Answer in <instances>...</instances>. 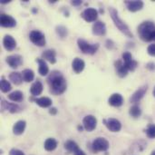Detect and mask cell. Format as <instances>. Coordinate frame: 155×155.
I'll return each mask as SVG.
<instances>
[{"label": "cell", "instance_id": "obj_1", "mask_svg": "<svg viewBox=\"0 0 155 155\" xmlns=\"http://www.w3.org/2000/svg\"><path fill=\"white\" fill-rule=\"evenodd\" d=\"M50 92L54 95H60L66 90L67 84L64 75L58 71H53L47 78Z\"/></svg>", "mask_w": 155, "mask_h": 155}, {"label": "cell", "instance_id": "obj_2", "mask_svg": "<svg viewBox=\"0 0 155 155\" xmlns=\"http://www.w3.org/2000/svg\"><path fill=\"white\" fill-rule=\"evenodd\" d=\"M138 35L144 42L155 41V24L151 21L142 23L138 27Z\"/></svg>", "mask_w": 155, "mask_h": 155}, {"label": "cell", "instance_id": "obj_3", "mask_svg": "<svg viewBox=\"0 0 155 155\" xmlns=\"http://www.w3.org/2000/svg\"><path fill=\"white\" fill-rule=\"evenodd\" d=\"M109 12H110V15H111V17L115 25V26L123 33L125 35H127L128 37H134V35L133 33L131 32L129 26L120 18L119 16V14L117 12V10L114 7H110L109 8Z\"/></svg>", "mask_w": 155, "mask_h": 155}, {"label": "cell", "instance_id": "obj_4", "mask_svg": "<svg viewBox=\"0 0 155 155\" xmlns=\"http://www.w3.org/2000/svg\"><path fill=\"white\" fill-rule=\"evenodd\" d=\"M77 45H78L80 50L85 54H94L99 48V44L91 45L87 41H85L82 38H79L77 40Z\"/></svg>", "mask_w": 155, "mask_h": 155}, {"label": "cell", "instance_id": "obj_5", "mask_svg": "<svg viewBox=\"0 0 155 155\" xmlns=\"http://www.w3.org/2000/svg\"><path fill=\"white\" fill-rule=\"evenodd\" d=\"M29 38L31 42L37 46H44L45 45V36L38 30H33L30 32Z\"/></svg>", "mask_w": 155, "mask_h": 155}, {"label": "cell", "instance_id": "obj_6", "mask_svg": "<svg viewBox=\"0 0 155 155\" xmlns=\"http://www.w3.org/2000/svg\"><path fill=\"white\" fill-rule=\"evenodd\" d=\"M92 146L94 152H105L109 149L110 143L105 138L98 137L93 142Z\"/></svg>", "mask_w": 155, "mask_h": 155}, {"label": "cell", "instance_id": "obj_7", "mask_svg": "<svg viewBox=\"0 0 155 155\" xmlns=\"http://www.w3.org/2000/svg\"><path fill=\"white\" fill-rule=\"evenodd\" d=\"M81 16L83 19H84L88 23L95 22L98 17V12L95 8L89 7L83 11V13L81 14Z\"/></svg>", "mask_w": 155, "mask_h": 155}, {"label": "cell", "instance_id": "obj_8", "mask_svg": "<svg viewBox=\"0 0 155 155\" xmlns=\"http://www.w3.org/2000/svg\"><path fill=\"white\" fill-rule=\"evenodd\" d=\"M104 124L107 127V129L113 133H117L120 132L122 129V124L120 121H118L115 118H108L104 120Z\"/></svg>", "mask_w": 155, "mask_h": 155}, {"label": "cell", "instance_id": "obj_9", "mask_svg": "<svg viewBox=\"0 0 155 155\" xmlns=\"http://www.w3.org/2000/svg\"><path fill=\"white\" fill-rule=\"evenodd\" d=\"M97 124V119L94 115H86L83 120L84 128L87 132H92L95 129Z\"/></svg>", "mask_w": 155, "mask_h": 155}, {"label": "cell", "instance_id": "obj_10", "mask_svg": "<svg viewBox=\"0 0 155 155\" xmlns=\"http://www.w3.org/2000/svg\"><path fill=\"white\" fill-rule=\"evenodd\" d=\"M0 25H1V26L5 27V28H11V27H15L16 25V21L11 15H8L6 14H1Z\"/></svg>", "mask_w": 155, "mask_h": 155}, {"label": "cell", "instance_id": "obj_11", "mask_svg": "<svg viewBox=\"0 0 155 155\" xmlns=\"http://www.w3.org/2000/svg\"><path fill=\"white\" fill-rule=\"evenodd\" d=\"M5 61L10 67L15 69L23 64V57L19 54H12L7 56Z\"/></svg>", "mask_w": 155, "mask_h": 155}, {"label": "cell", "instance_id": "obj_12", "mask_svg": "<svg viewBox=\"0 0 155 155\" xmlns=\"http://www.w3.org/2000/svg\"><path fill=\"white\" fill-rule=\"evenodd\" d=\"M93 34L95 35H104L106 33V25L104 22L102 21H96L94 25H93Z\"/></svg>", "mask_w": 155, "mask_h": 155}, {"label": "cell", "instance_id": "obj_13", "mask_svg": "<svg viewBox=\"0 0 155 155\" xmlns=\"http://www.w3.org/2000/svg\"><path fill=\"white\" fill-rule=\"evenodd\" d=\"M3 45L5 50L7 51H13L16 47V41L15 38L9 35H6L3 38Z\"/></svg>", "mask_w": 155, "mask_h": 155}, {"label": "cell", "instance_id": "obj_14", "mask_svg": "<svg viewBox=\"0 0 155 155\" xmlns=\"http://www.w3.org/2000/svg\"><path fill=\"white\" fill-rule=\"evenodd\" d=\"M147 89H148L147 85H144V86H143V87L139 88V89H138V90H137V91H136V92L132 95V97L130 98L131 103L136 104V103L140 102V101L143 99V97L144 96V94H146Z\"/></svg>", "mask_w": 155, "mask_h": 155}, {"label": "cell", "instance_id": "obj_15", "mask_svg": "<svg viewBox=\"0 0 155 155\" xmlns=\"http://www.w3.org/2000/svg\"><path fill=\"white\" fill-rule=\"evenodd\" d=\"M1 109H2V110H6V111L10 112L11 114L18 113V112H20V110H21V108H20L17 104L7 103V102L5 101V100H1Z\"/></svg>", "mask_w": 155, "mask_h": 155}, {"label": "cell", "instance_id": "obj_16", "mask_svg": "<svg viewBox=\"0 0 155 155\" xmlns=\"http://www.w3.org/2000/svg\"><path fill=\"white\" fill-rule=\"evenodd\" d=\"M108 103L114 107H120L124 104V98L120 94H114L110 96Z\"/></svg>", "mask_w": 155, "mask_h": 155}, {"label": "cell", "instance_id": "obj_17", "mask_svg": "<svg viewBox=\"0 0 155 155\" xmlns=\"http://www.w3.org/2000/svg\"><path fill=\"white\" fill-rule=\"evenodd\" d=\"M125 4H126L128 10L131 12H137L143 7V1H138V0L125 1Z\"/></svg>", "mask_w": 155, "mask_h": 155}, {"label": "cell", "instance_id": "obj_18", "mask_svg": "<svg viewBox=\"0 0 155 155\" xmlns=\"http://www.w3.org/2000/svg\"><path fill=\"white\" fill-rule=\"evenodd\" d=\"M115 65V69H116V72H117V74L120 76V77H125L128 74V69L126 68V66L124 65V63H123V61L121 60H118L115 62L114 64Z\"/></svg>", "mask_w": 155, "mask_h": 155}, {"label": "cell", "instance_id": "obj_19", "mask_svg": "<svg viewBox=\"0 0 155 155\" xmlns=\"http://www.w3.org/2000/svg\"><path fill=\"white\" fill-rule=\"evenodd\" d=\"M42 57H43V59L48 61L51 64H55V62H56V53L54 49L45 50L42 54Z\"/></svg>", "mask_w": 155, "mask_h": 155}, {"label": "cell", "instance_id": "obj_20", "mask_svg": "<svg viewBox=\"0 0 155 155\" xmlns=\"http://www.w3.org/2000/svg\"><path fill=\"white\" fill-rule=\"evenodd\" d=\"M84 66H85L84 62L82 59L78 58V57L74 58V61L72 62V67H73V70H74L76 74H80L81 72H83V71H84Z\"/></svg>", "mask_w": 155, "mask_h": 155}, {"label": "cell", "instance_id": "obj_21", "mask_svg": "<svg viewBox=\"0 0 155 155\" xmlns=\"http://www.w3.org/2000/svg\"><path fill=\"white\" fill-rule=\"evenodd\" d=\"M25 126H26L25 121L21 120V121L16 122V123L14 124V126H13V133H14V134H15V135H20V134H22L25 132Z\"/></svg>", "mask_w": 155, "mask_h": 155}, {"label": "cell", "instance_id": "obj_22", "mask_svg": "<svg viewBox=\"0 0 155 155\" xmlns=\"http://www.w3.org/2000/svg\"><path fill=\"white\" fill-rule=\"evenodd\" d=\"M43 88H44L43 84L40 81H36L32 84V86L30 88V93L33 96L40 95L43 92Z\"/></svg>", "mask_w": 155, "mask_h": 155}, {"label": "cell", "instance_id": "obj_23", "mask_svg": "<svg viewBox=\"0 0 155 155\" xmlns=\"http://www.w3.org/2000/svg\"><path fill=\"white\" fill-rule=\"evenodd\" d=\"M36 62H37L38 64H39V69H38L39 74H40L42 76L47 75L48 73H49V68H48L47 64L45 63V61L44 59L37 58V59H36Z\"/></svg>", "mask_w": 155, "mask_h": 155}, {"label": "cell", "instance_id": "obj_24", "mask_svg": "<svg viewBox=\"0 0 155 155\" xmlns=\"http://www.w3.org/2000/svg\"><path fill=\"white\" fill-rule=\"evenodd\" d=\"M35 102L37 105H39L42 108H47L52 105V100L49 97H41L35 99Z\"/></svg>", "mask_w": 155, "mask_h": 155}, {"label": "cell", "instance_id": "obj_25", "mask_svg": "<svg viewBox=\"0 0 155 155\" xmlns=\"http://www.w3.org/2000/svg\"><path fill=\"white\" fill-rule=\"evenodd\" d=\"M9 79H10V81L14 84H15V85H19V84H22V82H23V75H22V74H20V73H18V72H13V73H11L10 74H9Z\"/></svg>", "mask_w": 155, "mask_h": 155}, {"label": "cell", "instance_id": "obj_26", "mask_svg": "<svg viewBox=\"0 0 155 155\" xmlns=\"http://www.w3.org/2000/svg\"><path fill=\"white\" fill-rule=\"evenodd\" d=\"M56 147H57V142L54 138H48L45 142V149L47 152H52V151L55 150Z\"/></svg>", "mask_w": 155, "mask_h": 155}, {"label": "cell", "instance_id": "obj_27", "mask_svg": "<svg viewBox=\"0 0 155 155\" xmlns=\"http://www.w3.org/2000/svg\"><path fill=\"white\" fill-rule=\"evenodd\" d=\"M8 99L13 101V102H15V103H19L21 101H23L24 99V94L21 91H15L11 94H8Z\"/></svg>", "mask_w": 155, "mask_h": 155}, {"label": "cell", "instance_id": "obj_28", "mask_svg": "<svg viewBox=\"0 0 155 155\" xmlns=\"http://www.w3.org/2000/svg\"><path fill=\"white\" fill-rule=\"evenodd\" d=\"M64 148L69 152V153H72L73 154L79 150V147L77 145V143L74 141H71V140H68L64 143Z\"/></svg>", "mask_w": 155, "mask_h": 155}, {"label": "cell", "instance_id": "obj_29", "mask_svg": "<svg viewBox=\"0 0 155 155\" xmlns=\"http://www.w3.org/2000/svg\"><path fill=\"white\" fill-rule=\"evenodd\" d=\"M22 75H23V79L25 82L26 83H30L34 80L35 78V74L32 70L30 69H25L23 72H22Z\"/></svg>", "mask_w": 155, "mask_h": 155}, {"label": "cell", "instance_id": "obj_30", "mask_svg": "<svg viewBox=\"0 0 155 155\" xmlns=\"http://www.w3.org/2000/svg\"><path fill=\"white\" fill-rule=\"evenodd\" d=\"M0 88H1V91L5 94V93H8L12 89V86H11V84L7 80L2 77L1 82H0Z\"/></svg>", "mask_w": 155, "mask_h": 155}, {"label": "cell", "instance_id": "obj_31", "mask_svg": "<svg viewBox=\"0 0 155 155\" xmlns=\"http://www.w3.org/2000/svg\"><path fill=\"white\" fill-rule=\"evenodd\" d=\"M124 65L126 66V68L129 71H134L138 65V63L135 60H134L133 58L128 59V60H124Z\"/></svg>", "mask_w": 155, "mask_h": 155}, {"label": "cell", "instance_id": "obj_32", "mask_svg": "<svg viewBox=\"0 0 155 155\" xmlns=\"http://www.w3.org/2000/svg\"><path fill=\"white\" fill-rule=\"evenodd\" d=\"M129 114H130V115H131L132 117H134V118H138V117L141 116L142 111H141V109H140V107H139L138 105H134V106L131 107V109H130V111H129Z\"/></svg>", "mask_w": 155, "mask_h": 155}, {"label": "cell", "instance_id": "obj_33", "mask_svg": "<svg viewBox=\"0 0 155 155\" xmlns=\"http://www.w3.org/2000/svg\"><path fill=\"white\" fill-rule=\"evenodd\" d=\"M146 135L151 138V139H154L155 138V124H149L145 130Z\"/></svg>", "mask_w": 155, "mask_h": 155}, {"label": "cell", "instance_id": "obj_34", "mask_svg": "<svg viewBox=\"0 0 155 155\" xmlns=\"http://www.w3.org/2000/svg\"><path fill=\"white\" fill-rule=\"evenodd\" d=\"M56 33L60 37L64 38L67 35V29L63 25H58L56 26Z\"/></svg>", "mask_w": 155, "mask_h": 155}, {"label": "cell", "instance_id": "obj_35", "mask_svg": "<svg viewBox=\"0 0 155 155\" xmlns=\"http://www.w3.org/2000/svg\"><path fill=\"white\" fill-rule=\"evenodd\" d=\"M147 52L150 55L152 56H155V44L150 45L147 48Z\"/></svg>", "mask_w": 155, "mask_h": 155}, {"label": "cell", "instance_id": "obj_36", "mask_svg": "<svg viewBox=\"0 0 155 155\" xmlns=\"http://www.w3.org/2000/svg\"><path fill=\"white\" fill-rule=\"evenodd\" d=\"M9 155H25V153L18 149H12L9 152Z\"/></svg>", "mask_w": 155, "mask_h": 155}, {"label": "cell", "instance_id": "obj_37", "mask_svg": "<svg viewBox=\"0 0 155 155\" xmlns=\"http://www.w3.org/2000/svg\"><path fill=\"white\" fill-rule=\"evenodd\" d=\"M74 155H86V154L84 153V151H82L81 149H79L78 151H76V152L74 153Z\"/></svg>", "mask_w": 155, "mask_h": 155}, {"label": "cell", "instance_id": "obj_38", "mask_svg": "<svg viewBox=\"0 0 155 155\" xmlns=\"http://www.w3.org/2000/svg\"><path fill=\"white\" fill-rule=\"evenodd\" d=\"M82 4V1L81 0H74V1H72V5H79Z\"/></svg>", "mask_w": 155, "mask_h": 155}, {"label": "cell", "instance_id": "obj_39", "mask_svg": "<svg viewBox=\"0 0 155 155\" xmlns=\"http://www.w3.org/2000/svg\"><path fill=\"white\" fill-rule=\"evenodd\" d=\"M147 68H149V69H151V70H154L155 64H153V63H151V64H147Z\"/></svg>", "mask_w": 155, "mask_h": 155}, {"label": "cell", "instance_id": "obj_40", "mask_svg": "<svg viewBox=\"0 0 155 155\" xmlns=\"http://www.w3.org/2000/svg\"><path fill=\"white\" fill-rule=\"evenodd\" d=\"M49 113H50L51 114H55L57 113V110H56V108H51L50 111H49Z\"/></svg>", "mask_w": 155, "mask_h": 155}, {"label": "cell", "instance_id": "obj_41", "mask_svg": "<svg viewBox=\"0 0 155 155\" xmlns=\"http://www.w3.org/2000/svg\"><path fill=\"white\" fill-rule=\"evenodd\" d=\"M9 2H10L9 0H1L2 4H6V3H9Z\"/></svg>", "mask_w": 155, "mask_h": 155}, {"label": "cell", "instance_id": "obj_42", "mask_svg": "<svg viewBox=\"0 0 155 155\" xmlns=\"http://www.w3.org/2000/svg\"><path fill=\"white\" fill-rule=\"evenodd\" d=\"M151 155H155V151H153V152L152 153V154H151Z\"/></svg>", "mask_w": 155, "mask_h": 155}, {"label": "cell", "instance_id": "obj_43", "mask_svg": "<svg viewBox=\"0 0 155 155\" xmlns=\"http://www.w3.org/2000/svg\"><path fill=\"white\" fill-rule=\"evenodd\" d=\"M153 95L155 96V87H154V89H153Z\"/></svg>", "mask_w": 155, "mask_h": 155}]
</instances>
